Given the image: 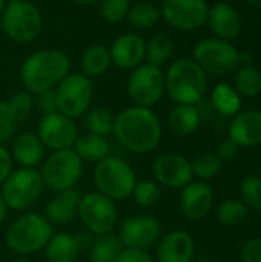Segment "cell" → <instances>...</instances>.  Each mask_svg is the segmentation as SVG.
<instances>
[{
	"instance_id": "6",
	"label": "cell",
	"mask_w": 261,
	"mask_h": 262,
	"mask_svg": "<svg viewBox=\"0 0 261 262\" xmlns=\"http://www.w3.org/2000/svg\"><path fill=\"white\" fill-rule=\"evenodd\" d=\"M83 170L85 163L72 147L51 152L38 169L45 189H49L54 193L75 189L83 177Z\"/></svg>"
},
{
	"instance_id": "7",
	"label": "cell",
	"mask_w": 261,
	"mask_h": 262,
	"mask_svg": "<svg viewBox=\"0 0 261 262\" xmlns=\"http://www.w3.org/2000/svg\"><path fill=\"white\" fill-rule=\"evenodd\" d=\"M0 23L9 40L25 45L40 35L43 28V15L32 2H8L0 15Z\"/></svg>"
},
{
	"instance_id": "30",
	"label": "cell",
	"mask_w": 261,
	"mask_h": 262,
	"mask_svg": "<svg viewBox=\"0 0 261 262\" xmlns=\"http://www.w3.org/2000/svg\"><path fill=\"white\" fill-rule=\"evenodd\" d=\"M174 40L166 34H155L149 40H146V54L145 63L162 68L166 64L174 55Z\"/></svg>"
},
{
	"instance_id": "17",
	"label": "cell",
	"mask_w": 261,
	"mask_h": 262,
	"mask_svg": "<svg viewBox=\"0 0 261 262\" xmlns=\"http://www.w3.org/2000/svg\"><path fill=\"white\" fill-rule=\"evenodd\" d=\"M108 49L111 64L123 71H132L145 63L146 40L135 32H126L118 35Z\"/></svg>"
},
{
	"instance_id": "12",
	"label": "cell",
	"mask_w": 261,
	"mask_h": 262,
	"mask_svg": "<svg viewBox=\"0 0 261 262\" xmlns=\"http://www.w3.org/2000/svg\"><path fill=\"white\" fill-rule=\"evenodd\" d=\"M126 92L135 106H155L165 95V72L148 63L137 66L128 77Z\"/></svg>"
},
{
	"instance_id": "49",
	"label": "cell",
	"mask_w": 261,
	"mask_h": 262,
	"mask_svg": "<svg viewBox=\"0 0 261 262\" xmlns=\"http://www.w3.org/2000/svg\"><path fill=\"white\" fill-rule=\"evenodd\" d=\"M12 262H34L31 258H28V256H18L17 259H14Z\"/></svg>"
},
{
	"instance_id": "18",
	"label": "cell",
	"mask_w": 261,
	"mask_h": 262,
	"mask_svg": "<svg viewBox=\"0 0 261 262\" xmlns=\"http://www.w3.org/2000/svg\"><path fill=\"white\" fill-rule=\"evenodd\" d=\"M214 206V192L205 181H191L182 189L180 209L188 220L206 218Z\"/></svg>"
},
{
	"instance_id": "1",
	"label": "cell",
	"mask_w": 261,
	"mask_h": 262,
	"mask_svg": "<svg viewBox=\"0 0 261 262\" xmlns=\"http://www.w3.org/2000/svg\"><path fill=\"white\" fill-rule=\"evenodd\" d=\"M112 134L126 150L146 155L158 147L163 137V126L152 107L134 104L115 115Z\"/></svg>"
},
{
	"instance_id": "40",
	"label": "cell",
	"mask_w": 261,
	"mask_h": 262,
	"mask_svg": "<svg viewBox=\"0 0 261 262\" xmlns=\"http://www.w3.org/2000/svg\"><path fill=\"white\" fill-rule=\"evenodd\" d=\"M17 126L18 121L11 111L8 101L0 100V144L5 146L6 143H11V140L17 134Z\"/></svg>"
},
{
	"instance_id": "28",
	"label": "cell",
	"mask_w": 261,
	"mask_h": 262,
	"mask_svg": "<svg viewBox=\"0 0 261 262\" xmlns=\"http://www.w3.org/2000/svg\"><path fill=\"white\" fill-rule=\"evenodd\" d=\"M211 104L222 117H235L242 109V97L229 83H218L212 89Z\"/></svg>"
},
{
	"instance_id": "5",
	"label": "cell",
	"mask_w": 261,
	"mask_h": 262,
	"mask_svg": "<svg viewBox=\"0 0 261 262\" xmlns=\"http://www.w3.org/2000/svg\"><path fill=\"white\" fill-rule=\"evenodd\" d=\"M92 180L98 193L117 203L131 198L137 183V173L122 157L108 155L102 161L95 163Z\"/></svg>"
},
{
	"instance_id": "9",
	"label": "cell",
	"mask_w": 261,
	"mask_h": 262,
	"mask_svg": "<svg viewBox=\"0 0 261 262\" xmlns=\"http://www.w3.org/2000/svg\"><path fill=\"white\" fill-rule=\"evenodd\" d=\"M192 60L205 71L206 75L225 77L235 72L240 61V52L226 40L215 37L200 40L192 51Z\"/></svg>"
},
{
	"instance_id": "19",
	"label": "cell",
	"mask_w": 261,
	"mask_h": 262,
	"mask_svg": "<svg viewBox=\"0 0 261 262\" xmlns=\"http://www.w3.org/2000/svg\"><path fill=\"white\" fill-rule=\"evenodd\" d=\"M195 244L192 236L185 230H172L162 235L155 246L157 262H191L194 258Z\"/></svg>"
},
{
	"instance_id": "29",
	"label": "cell",
	"mask_w": 261,
	"mask_h": 262,
	"mask_svg": "<svg viewBox=\"0 0 261 262\" xmlns=\"http://www.w3.org/2000/svg\"><path fill=\"white\" fill-rule=\"evenodd\" d=\"M123 244L117 233L111 232L106 235L94 236L92 244L88 250L91 262H115L123 252Z\"/></svg>"
},
{
	"instance_id": "8",
	"label": "cell",
	"mask_w": 261,
	"mask_h": 262,
	"mask_svg": "<svg viewBox=\"0 0 261 262\" xmlns=\"http://www.w3.org/2000/svg\"><path fill=\"white\" fill-rule=\"evenodd\" d=\"M45 184L38 169L17 167L0 186V193L9 210L26 212L42 196Z\"/></svg>"
},
{
	"instance_id": "45",
	"label": "cell",
	"mask_w": 261,
	"mask_h": 262,
	"mask_svg": "<svg viewBox=\"0 0 261 262\" xmlns=\"http://www.w3.org/2000/svg\"><path fill=\"white\" fill-rule=\"evenodd\" d=\"M237 150H238V146H237L234 141H231V140L228 138V140H225V141H222V143L218 144L217 154H215V155H217L222 161H231V160L235 158Z\"/></svg>"
},
{
	"instance_id": "26",
	"label": "cell",
	"mask_w": 261,
	"mask_h": 262,
	"mask_svg": "<svg viewBox=\"0 0 261 262\" xmlns=\"http://www.w3.org/2000/svg\"><path fill=\"white\" fill-rule=\"evenodd\" d=\"M72 149L80 157L83 163H98L108 155H111V144L106 137L95 134H83L78 135Z\"/></svg>"
},
{
	"instance_id": "37",
	"label": "cell",
	"mask_w": 261,
	"mask_h": 262,
	"mask_svg": "<svg viewBox=\"0 0 261 262\" xmlns=\"http://www.w3.org/2000/svg\"><path fill=\"white\" fill-rule=\"evenodd\" d=\"M131 0H100L98 12L108 23H122L129 12Z\"/></svg>"
},
{
	"instance_id": "3",
	"label": "cell",
	"mask_w": 261,
	"mask_h": 262,
	"mask_svg": "<svg viewBox=\"0 0 261 262\" xmlns=\"http://www.w3.org/2000/svg\"><path fill=\"white\" fill-rule=\"evenodd\" d=\"M206 91L208 75L192 58H177L165 72V92L177 104L197 106Z\"/></svg>"
},
{
	"instance_id": "21",
	"label": "cell",
	"mask_w": 261,
	"mask_h": 262,
	"mask_svg": "<svg viewBox=\"0 0 261 262\" xmlns=\"http://www.w3.org/2000/svg\"><path fill=\"white\" fill-rule=\"evenodd\" d=\"M45 150L46 147L35 132L15 134V137L11 140L9 154L18 167L38 169L45 160Z\"/></svg>"
},
{
	"instance_id": "44",
	"label": "cell",
	"mask_w": 261,
	"mask_h": 262,
	"mask_svg": "<svg viewBox=\"0 0 261 262\" xmlns=\"http://www.w3.org/2000/svg\"><path fill=\"white\" fill-rule=\"evenodd\" d=\"M12 170H14V161L9 154V149L0 144V186L3 184V181L9 177Z\"/></svg>"
},
{
	"instance_id": "50",
	"label": "cell",
	"mask_w": 261,
	"mask_h": 262,
	"mask_svg": "<svg viewBox=\"0 0 261 262\" xmlns=\"http://www.w3.org/2000/svg\"><path fill=\"white\" fill-rule=\"evenodd\" d=\"M5 6H6V0H0V15H2V12L5 9Z\"/></svg>"
},
{
	"instance_id": "25",
	"label": "cell",
	"mask_w": 261,
	"mask_h": 262,
	"mask_svg": "<svg viewBox=\"0 0 261 262\" xmlns=\"http://www.w3.org/2000/svg\"><path fill=\"white\" fill-rule=\"evenodd\" d=\"M166 123L174 135L189 137L198 129L202 123V112L192 104H177L169 111Z\"/></svg>"
},
{
	"instance_id": "39",
	"label": "cell",
	"mask_w": 261,
	"mask_h": 262,
	"mask_svg": "<svg viewBox=\"0 0 261 262\" xmlns=\"http://www.w3.org/2000/svg\"><path fill=\"white\" fill-rule=\"evenodd\" d=\"M240 195L243 203L255 210H261V178L257 175H248L240 183Z\"/></svg>"
},
{
	"instance_id": "38",
	"label": "cell",
	"mask_w": 261,
	"mask_h": 262,
	"mask_svg": "<svg viewBox=\"0 0 261 262\" xmlns=\"http://www.w3.org/2000/svg\"><path fill=\"white\" fill-rule=\"evenodd\" d=\"M11 111L14 112L17 121H25L26 118H29L35 109V103H34V94H31L29 91L23 89L17 94H14L9 101H8Z\"/></svg>"
},
{
	"instance_id": "31",
	"label": "cell",
	"mask_w": 261,
	"mask_h": 262,
	"mask_svg": "<svg viewBox=\"0 0 261 262\" xmlns=\"http://www.w3.org/2000/svg\"><path fill=\"white\" fill-rule=\"evenodd\" d=\"M234 88L240 97L254 98L261 94V71L252 64L238 66L234 77Z\"/></svg>"
},
{
	"instance_id": "24",
	"label": "cell",
	"mask_w": 261,
	"mask_h": 262,
	"mask_svg": "<svg viewBox=\"0 0 261 262\" xmlns=\"http://www.w3.org/2000/svg\"><path fill=\"white\" fill-rule=\"evenodd\" d=\"M43 253L48 262H75L82 250L74 233L54 232V235L45 246Z\"/></svg>"
},
{
	"instance_id": "35",
	"label": "cell",
	"mask_w": 261,
	"mask_h": 262,
	"mask_svg": "<svg viewBox=\"0 0 261 262\" xmlns=\"http://www.w3.org/2000/svg\"><path fill=\"white\" fill-rule=\"evenodd\" d=\"M217 216L223 226L235 227V226L243 224L248 220L249 209L242 200H226L225 203L220 204L217 210Z\"/></svg>"
},
{
	"instance_id": "27",
	"label": "cell",
	"mask_w": 261,
	"mask_h": 262,
	"mask_svg": "<svg viewBox=\"0 0 261 262\" xmlns=\"http://www.w3.org/2000/svg\"><path fill=\"white\" fill-rule=\"evenodd\" d=\"M111 66V55L109 49L105 45H91L83 51L80 68L82 74L88 78H97L103 75Z\"/></svg>"
},
{
	"instance_id": "11",
	"label": "cell",
	"mask_w": 261,
	"mask_h": 262,
	"mask_svg": "<svg viewBox=\"0 0 261 262\" xmlns=\"http://www.w3.org/2000/svg\"><path fill=\"white\" fill-rule=\"evenodd\" d=\"M54 91L57 97L58 112L72 120L83 117L91 107L94 98V83L82 72L78 74L69 72L55 86Z\"/></svg>"
},
{
	"instance_id": "13",
	"label": "cell",
	"mask_w": 261,
	"mask_h": 262,
	"mask_svg": "<svg viewBox=\"0 0 261 262\" xmlns=\"http://www.w3.org/2000/svg\"><path fill=\"white\" fill-rule=\"evenodd\" d=\"M162 223L149 213H138L122 221L118 238L125 249L148 250L155 247L162 238Z\"/></svg>"
},
{
	"instance_id": "42",
	"label": "cell",
	"mask_w": 261,
	"mask_h": 262,
	"mask_svg": "<svg viewBox=\"0 0 261 262\" xmlns=\"http://www.w3.org/2000/svg\"><path fill=\"white\" fill-rule=\"evenodd\" d=\"M115 262H157L155 258L148 250L137 249H123Z\"/></svg>"
},
{
	"instance_id": "33",
	"label": "cell",
	"mask_w": 261,
	"mask_h": 262,
	"mask_svg": "<svg viewBox=\"0 0 261 262\" xmlns=\"http://www.w3.org/2000/svg\"><path fill=\"white\" fill-rule=\"evenodd\" d=\"M160 8L149 2H138L131 5L126 20L135 29H149L160 20Z\"/></svg>"
},
{
	"instance_id": "48",
	"label": "cell",
	"mask_w": 261,
	"mask_h": 262,
	"mask_svg": "<svg viewBox=\"0 0 261 262\" xmlns=\"http://www.w3.org/2000/svg\"><path fill=\"white\" fill-rule=\"evenodd\" d=\"M252 8H261V0H245Z\"/></svg>"
},
{
	"instance_id": "2",
	"label": "cell",
	"mask_w": 261,
	"mask_h": 262,
	"mask_svg": "<svg viewBox=\"0 0 261 262\" xmlns=\"http://www.w3.org/2000/svg\"><path fill=\"white\" fill-rule=\"evenodd\" d=\"M71 60L58 49H40L25 58L20 66V81L31 94H38L55 86L69 74Z\"/></svg>"
},
{
	"instance_id": "20",
	"label": "cell",
	"mask_w": 261,
	"mask_h": 262,
	"mask_svg": "<svg viewBox=\"0 0 261 262\" xmlns=\"http://www.w3.org/2000/svg\"><path fill=\"white\" fill-rule=\"evenodd\" d=\"M206 23L209 25L214 37L220 40L232 41L242 32V15L226 2H218L209 6Z\"/></svg>"
},
{
	"instance_id": "22",
	"label": "cell",
	"mask_w": 261,
	"mask_h": 262,
	"mask_svg": "<svg viewBox=\"0 0 261 262\" xmlns=\"http://www.w3.org/2000/svg\"><path fill=\"white\" fill-rule=\"evenodd\" d=\"M229 140L238 147H255L261 144V112H238L229 124Z\"/></svg>"
},
{
	"instance_id": "16",
	"label": "cell",
	"mask_w": 261,
	"mask_h": 262,
	"mask_svg": "<svg viewBox=\"0 0 261 262\" xmlns=\"http://www.w3.org/2000/svg\"><path fill=\"white\" fill-rule=\"evenodd\" d=\"M154 180L168 189H183L194 178L191 161L175 152H166L155 157L151 166Z\"/></svg>"
},
{
	"instance_id": "14",
	"label": "cell",
	"mask_w": 261,
	"mask_h": 262,
	"mask_svg": "<svg viewBox=\"0 0 261 262\" xmlns=\"http://www.w3.org/2000/svg\"><path fill=\"white\" fill-rule=\"evenodd\" d=\"M209 5L206 0H163L160 15L178 31H194L206 23Z\"/></svg>"
},
{
	"instance_id": "41",
	"label": "cell",
	"mask_w": 261,
	"mask_h": 262,
	"mask_svg": "<svg viewBox=\"0 0 261 262\" xmlns=\"http://www.w3.org/2000/svg\"><path fill=\"white\" fill-rule=\"evenodd\" d=\"M34 103H35V109H38L42 112V115L58 112V109H57V97H55L54 89H48V91L35 94L34 95Z\"/></svg>"
},
{
	"instance_id": "46",
	"label": "cell",
	"mask_w": 261,
	"mask_h": 262,
	"mask_svg": "<svg viewBox=\"0 0 261 262\" xmlns=\"http://www.w3.org/2000/svg\"><path fill=\"white\" fill-rule=\"evenodd\" d=\"M8 212H9V209H8V206H6V203H5V200H3V196L0 193V226L6 221Z\"/></svg>"
},
{
	"instance_id": "10",
	"label": "cell",
	"mask_w": 261,
	"mask_h": 262,
	"mask_svg": "<svg viewBox=\"0 0 261 262\" xmlns=\"http://www.w3.org/2000/svg\"><path fill=\"white\" fill-rule=\"evenodd\" d=\"M77 218L88 233L98 236L114 232L118 223V210L112 200L95 190L82 195Z\"/></svg>"
},
{
	"instance_id": "36",
	"label": "cell",
	"mask_w": 261,
	"mask_h": 262,
	"mask_svg": "<svg viewBox=\"0 0 261 262\" xmlns=\"http://www.w3.org/2000/svg\"><path fill=\"white\" fill-rule=\"evenodd\" d=\"M191 164H192L194 177L200 178V181H205V183L215 178L222 172V167H223V161L215 154H202L197 158H194Z\"/></svg>"
},
{
	"instance_id": "51",
	"label": "cell",
	"mask_w": 261,
	"mask_h": 262,
	"mask_svg": "<svg viewBox=\"0 0 261 262\" xmlns=\"http://www.w3.org/2000/svg\"><path fill=\"white\" fill-rule=\"evenodd\" d=\"M8 2H17V0H6V3H8Z\"/></svg>"
},
{
	"instance_id": "15",
	"label": "cell",
	"mask_w": 261,
	"mask_h": 262,
	"mask_svg": "<svg viewBox=\"0 0 261 262\" xmlns=\"http://www.w3.org/2000/svg\"><path fill=\"white\" fill-rule=\"evenodd\" d=\"M35 134L42 140L43 146L51 152H54V150L71 149L78 137V129L75 120L60 112H54V114L42 115Z\"/></svg>"
},
{
	"instance_id": "4",
	"label": "cell",
	"mask_w": 261,
	"mask_h": 262,
	"mask_svg": "<svg viewBox=\"0 0 261 262\" xmlns=\"http://www.w3.org/2000/svg\"><path fill=\"white\" fill-rule=\"evenodd\" d=\"M54 235L52 224L43 213L26 212L18 215L5 232V246L18 256H29L43 252Z\"/></svg>"
},
{
	"instance_id": "43",
	"label": "cell",
	"mask_w": 261,
	"mask_h": 262,
	"mask_svg": "<svg viewBox=\"0 0 261 262\" xmlns=\"http://www.w3.org/2000/svg\"><path fill=\"white\" fill-rule=\"evenodd\" d=\"M242 261L261 262V238H252L243 246Z\"/></svg>"
},
{
	"instance_id": "34",
	"label": "cell",
	"mask_w": 261,
	"mask_h": 262,
	"mask_svg": "<svg viewBox=\"0 0 261 262\" xmlns=\"http://www.w3.org/2000/svg\"><path fill=\"white\" fill-rule=\"evenodd\" d=\"M131 198H134L140 207L152 209L162 200V186L155 180H137Z\"/></svg>"
},
{
	"instance_id": "47",
	"label": "cell",
	"mask_w": 261,
	"mask_h": 262,
	"mask_svg": "<svg viewBox=\"0 0 261 262\" xmlns=\"http://www.w3.org/2000/svg\"><path fill=\"white\" fill-rule=\"evenodd\" d=\"M78 5H94V3H98L100 0H72Z\"/></svg>"
},
{
	"instance_id": "23",
	"label": "cell",
	"mask_w": 261,
	"mask_h": 262,
	"mask_svg": "<svg viewBox=\"0 0 261 262\" xmlns=\"http://www.w3.org/2000/svg\"><path fill=\"white\" fill-rule=\"evenodd\" d=\"M82 193L75 189L57 192L45 206L43 215L52 226H66L77 218Z\"/></svg>"
},
{
	"instance_id": "32",
	"label": "cell",
	"mask_w": 261,
	"mask_h": 262,
	"mask_svg": "<svg viewBox=\"0 0 261 262\" xmlns=\"http://www.w3.org/2000/svg\"><path fill=\"white\" fill-rule=\"evenodd\" d=\"M83 117H85L86 130L89 134H95L102 137H108L109 134H112L115 115L108 107L103 106L89 107Z\"/></svg>"
}]
</instances>
